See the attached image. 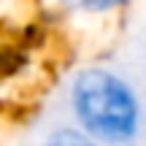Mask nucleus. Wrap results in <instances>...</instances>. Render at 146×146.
Masks as SVG:
<instances>
[{
    "instance_id": "nucleus-2",
    "label": "nucleus",
    "mask_w": 146,
    "mask_h": 146,
    "mask_svg": "<svg viewBox=\"0 0 146 146\" xmlns=\"http://www.w3.org/2000/svg\"><path fill=\"white\" fill-rule=\"evenodd\" d=\"M60 3L65 11H73V14H106L125 5L127 0H60Z\"/></svg>"
},
{
    "instance_id": "nucleus-3",
    "label": "nucleus",
    "mask_w": 146,
    "mask_h": 146,
    "mask_svg": "<svg viewBox=\"0 0 146 146\" xmlns=\"http://www.w3.org/2000/svg\"><path fill=\"white\" fill-rule=\"evenodd\" d=\"M43 146H100L92 138H87L81 130H73V127H62V130H54L46 138Z\"/></svg>"
},
{
    "instance_id": "nucleus-1",
    "label": "nucleus",
    "mask_w": 146,
    "mask_h": 146,
    "mask_svg": "<svg viewBox=\"0 0 146 146\" xmlns=\"http://www.w3.org/2000/svg\"><path fill=\"white\" fill-rule=\"evenodd\" d=\"M70 108L78 130L95 143L125 146L141 127L135 89L108 68H87L73 78Z\"/></svg>"
}]
</instances>
